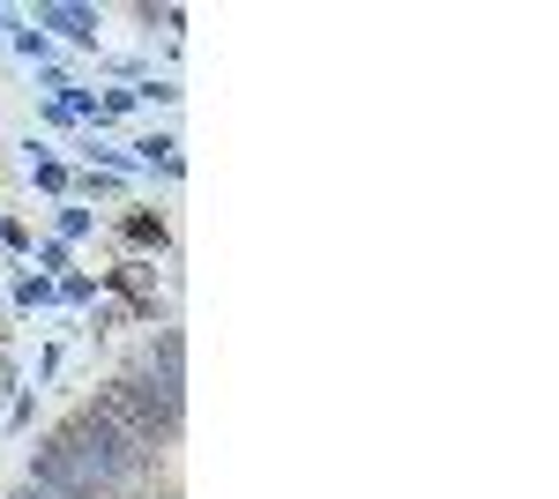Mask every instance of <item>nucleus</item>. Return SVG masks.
Segmentation results:
<instances>
[{
    "label": "nucleus",
    "instance_id": "obj_1",
    "mask_svg": "<svg viewBox=\"0 0 559 499\" xmlns=\"http://www.w3.org/2000/svg\"><path fill=\"white\" fill-rule=\"evenodd\" d=\"M0 388H8V366H0Z\"/></svg>",
    "mask_w": 559,
    "mask_h": 499
}]
</instances>
